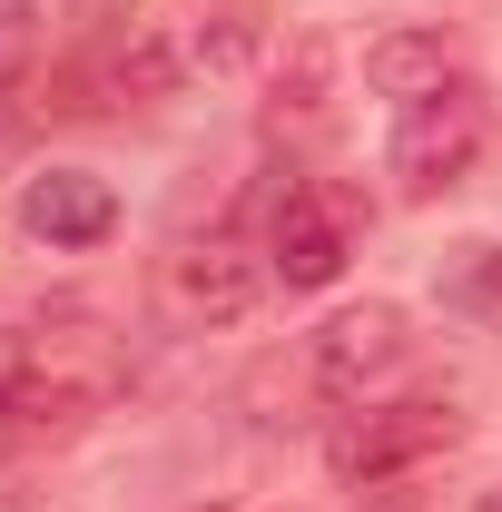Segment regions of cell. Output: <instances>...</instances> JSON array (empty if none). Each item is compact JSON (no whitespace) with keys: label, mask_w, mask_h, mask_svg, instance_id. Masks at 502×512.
<instances>
[{"label":"cell","mask_w":502,"mask_h":512,"mask_svg":"<svg viewBox=\"0 0 502 512\" xmlns=\"http://www.w3.org/2000/svg\"><path fill=\"white\" fill-rule=\"evenodd\" d=\"M404 365V316L394 306H345V316L315 335V384L335 394V404H355L365 384H384Z\"/></svg>","instance_id":"277c9868"},{"label":"cell","mask_w":502,"mask_h":512,"mask_svg":"<svg viewBox=\"0 0 502 512\" xmlns=\"http://www.w3.org/2000/svg\"><path fill=\"white\" fill-rule=\"evenodd\" d=\"M30 30H40V0H0V60L30 50Z\"/></svg>","instance_id":"ba28073f"},{"label":"cell","mask_w":502,"mask_h":512,"mask_svg":"<svg viewBox=\"0 0 502 512\" xmlns=\"http://www.w3.org/2000/svg\"><path fill=\"white\" fill-rule=\"evenodd\" d=\"M365 79L404 109V99H424V89H443V79H453V50H443V30H394V40H375V50H365Z\"/></svg>","instance_id":"52a82bcc"},{"label":"cell","mask_w":502,"mask_h":512,"mask_svg":"<svg viewBox=\"0 0 502 512\" xmlns=\"http://www.w3.org/2000/svg\"><path fill=\"white\" fill-rule=\"evenodd\" d=\"M463 434V414H453V394H404V404H365V414H335V434H325V463L345 473V483H394L404 463H424Z\"/></svg>","instance_id":"7a4b0ae2"},{"label":"cell","mask_w":502,"mask_h":512,"mask_svg":"<svg viewBox=\"0 0 502 512\" xmlns=\"http://www.w3.org/2000/svg\"><path fill=\"white\" fill-rule=\"evenodd\" d=\"M266 266H276L296 296H315V286L345 276V217L325 207V188H286L276 197V217H266Z\"/></svg>","instance_id":"3957f363"},{"label":"cell","mask_w":502,"mask_h":512,"mask_svg":"<svg viewBox=\"0 0 502 512\" xmlns=\"http://www.w3.org/2000/svg\"><path fill=\"white\" fill-rule=\"evenodd\" d=\"M483 306H502V256H493V266H483Z\"/></svg>","instance_id":"9c48e42d"},{"label":"cell","mask_w":502,"mask_h":512,"mask_svg":"<svg viewBox=\"0 0 502 512\" xmlns=\"http://www.w3.org/2000/svg\"><path fill=\"white\" fill-rule=\"evenodd\" d=\"M493 148V99L473 89V79H443V89H424V99H404L394 109V188L404 197H443L473 178V158Z\"/></svg>","instance_id":"6da1fadb"},{"label":"cell","mask_w":502,"mask_h":512,"mask_svg":"<svg viewBox=\"0 0 502 512\" xmlns=\"http://www.w3.org/2000/svg\"><path fill=\"white\" fill-rule=\"evenodd\" d=\"M20 227L40 247H99L119 227V197H109V178H89V168H40L30 197H20Z\"/></svg>","instance_id":"8992f818"},{"label":"cell","mask_w":502,"mask_h":512,"mask_svg":"<svg viewBox=\"0 0 502 512\" xmlns=\"http://www.w3.org/2000/svg\"><path fill=\"white\" fill-rule=\"evenodd\" d=\"M158 286H168V316H178V325H237V316L256 306V266L227 247V237H197V247H178Z\"/></svg>","instance_id":"5b68a950"},{"label":"cell","mask_w":502,"mask_h":512,"mask_svg":"<svg viewBox=\"0 0 502 512\" xmlns=\"http://www.w3.org/2000/svg\"><path fill=\"white\" fill-rule=\"evenodd\" d=\"M483 512H502V493H483Z\"/></svg>","instance_id":"30bf717a"}]
</instances>
